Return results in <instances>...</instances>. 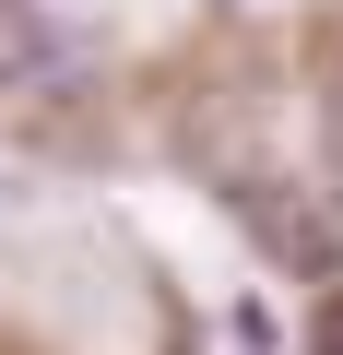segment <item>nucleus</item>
Returning a JSON list of instances; mask_svg holds the SVG:
<instances>
[{
    "label": "nucleus",
    "mask_w": 343,
    "mask_h": 355,
    "mask_svg": "<svg viewBox=\"0 0 343 355\" xmlns=\"http://www.w3.org/2000/svg\"><path fill=\"white\" fill-rule=\"evenodd\" d=\"M36 12H48V0H36Z\"/></svg>",
    "instance_id": "1"
},
{
    "label": "nucleus",
    "mask_w": 343,
    "mask_h": 355,
    "mask_svg": "<svg viewBox=\"0 0 343 355\" xmlns=\"http://www.w3.org/2000/svg\"><path fill=\"white\" fill-rule=\"evenodd\" d=\"M331 130H343V119H331Z\"/></svg>",
    "instance_id": "2"
}]
</instances>
